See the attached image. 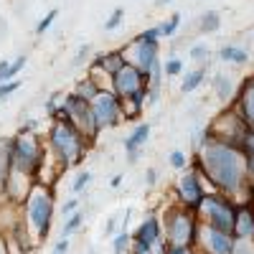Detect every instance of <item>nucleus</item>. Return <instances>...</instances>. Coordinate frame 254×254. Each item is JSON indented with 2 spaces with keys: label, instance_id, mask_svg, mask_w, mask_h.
<instances>
[{
  "label": "nucleus",
  "instance_id": "1",
  "mask_svg": "<svg viewBox=\"0 0 254 254\" xmlns=\"http://www.w3.org/2000/svg\"><path fill=\"white\" fill-rule=\"evenodd\" d=\"M198 171L203 178H208L214 183V188L224 196H239L244 188H254L249 186V178H247V163L242 158V153L237 147H231L226 142H219V140H211L203 135L201 145H198Z\"/></svg>",
  "mask_w": 254,
  "mask_h": 254
},
{
  "label": "nucleus",
  "instance_id": "2",
  "mask_svg": "<svg viewBox=\"0 0 254 254\" xmlns=\"http://www.w3.org/2000/svg\"><path fill=\"white\" fill-rule=\"evenodd\" d=\"M92 145H94V142L84 137L71 122L54 120L51 132H49V147H51V153H54V160H56L59 173H64L66 168L79 165L84 158H87V153H89Z\"/></svg>",
  "mask_w": 254,
  "mask_h": 254
},
{
  "label": "nucleus",
  "instance_id": "3",
  "mask_svg": "<svg viewBox=\"0 0 254 254\" xmlns=\"http://www.w3.org/2000/svg\"><path fill=\"white\" fill-rule=\"evenodd\" d=\"M54 214H56L54 188L46 183H36L31 188L28 198L23 201V221L33 242H44L49 237V231L54 226Z\"/></svg>",
  "mask_w": 254,
  "mask_h": 254
},
{
  "label": "nucleus",
  "instance_id": "4",
  "mask_svg": "<svg viewBox=\"0 0 254 254\" xmlns=\"http://www.w3.org/2000/svg\"><path fill=\"white\" fill-rule=\"evenodd\" d=\"M8 147V160H10V171L23 173L38 183L41 171H44V153H46V142L38 135H15L5 140Z\"/></svg>",
  "mask_w": 254,
  "mask_h": 254
},
{
  "label": "nucleus",
  "instance_id": "5",
  "mask_svg": "<svg viewBox=\"0 0 254 254\" xmlns=\"http://www.w3.org/2000/svg\"><path fill=\"white\" fill-rule=\"evenodd\" d=\"M163 242L165 247H190L196 244L198 216L196 211H188L186 206H173L163 216Z\"/></svg>",
  "mask_w": 254,
  "mask_h": 254
},
{
  "label": "nucleus",
  "instance_id": "6",
  "mask_svg": "<svg viewBox=\"0 0 254 254\" xmlns=\"http://www.w3.org/2000/svg\"><path fill=\"white\" fill-rule=\"evenodd\" d=\"M237 211H239V206L229 196H224V193H206L201 208L196 211V216H198L201 224L231 234V231H234V221H237Z\"/></svg>",
  "mask_w": 254,
  "mask_h": 254
},
{
  "label": "nucleus",
  "instance_id": "7",
  "mask_svg": "<svg viewBox=\"0 0 254 254\" xmlns=\"http://www.w3.org/2000/svg\"><path fill=\"white\" fill-rule=\"evenodd\" d=\"M158 41H145L140 33L127 44L125 49H120L122 51V59H125V64H130V66H135L137 71H142V74H150L153 71V66L160 61L158 59Z\"/></svg>",
  "mask_w": 254,
  "mask_h": 254
},
{
  "label": "nucleus",
  "instance_id": "8",
  "mask_svg": "<svg viewBox=\"0 0 254 254\" xmlns=\"http://www.w3.org/2000/svg\"><path fill=\"white\" fill-rule=\"evenodd\" d=\"M64 110H66V117L69 122L76 127V130L94 142V137L99 135L97 132V125H94V115H92V104L89 102H84L81 97H76L74 92L71 94H64Z\"/></svg>",
  "mask_w": 254,
  "mask_h": 254
},
{
  "label": "nucleus",
  "instance_id": "9",
  "mask_svg": "<svg viewBox=\"0 0 254 254\" xmlns=\"http://www.w3.org/2000/svg\"><path fill=\"white\" fill-rule=\"evenodd\" d=\"M234 247H237V239L231 234L219 231L214 226H206V224L198 221L193 249H198L201 254H234Z\"/></svg>",
  "mask_w": 254,
  "mask_h": 254
},
{
  "label": "nucleus",
  "instance_id": "10",
  "mask_svg": "<svg viewBox=\"0 0 254 254\" xmlns=\"http://www.w3.org/2000/svg\"><path fill=\"white\" fill-rule=\"evenodd\" d=\"M201 171L198 165L193 163V168L176 183V196L181 201V206H186L188 211H198L203 198H206V188H203V181H201Z\"/></svg>",
  "mask_w": 254,
  "mask_h": 254
},
{
  "label": "nucleus",
  "instance_id": "11",
  "mask_svg": "<svg viewBox=\"0 0 254 254\" xmlns=\"http://www.w3.org/2000/svg\"><path fill=\"white\" fill-rule=\"evenodd\" d=\"M147 84H150V76L142 74V71H137L135 66H130V64H125V66L110 79V89H112V94L122 102V99H130L135 92L145 89Z\"/></svg>",
  "mask_w": 254,
  "mask_h": 254
},
{
  "label": "nucleus",
  "instance_id": "12",
  "mask_svg": "<svg viewBox=\"0 0 254 254\" xmlns=\"http://www.w3.org/2000/svg\"><path fill=\"white\" fill-rule=\"evenodd\" d=\"M92 115H94V125L97 132L110 130L120 122V99L112 94V89H99V94L92 99Z\"/></svg>",
  "mask_w": 254,
  "mask_h": 254
},
{
  "label": "nucleus",
  "instance_id": "13",
  "mask_svg": "<svg viewBox=\"0 0 254 254\" xmlns=\"http://www.w3.org/2000/svg\"><path fill=\"white\" fill-rule=\"evenodd\" d=\"M130 249L132 254H153V247H158L163 242V226L158 216H147L145 221H140V226L130 234Z\"/></svg>",
  "mask_w": 254,
  "mask_h": 254
},
{
  "label": "nucleus",
  "instance_id": "14",
  "mask_svg": "<svg viewBox=\"0 0 254 254\" xmlns=\"http://www.w3.org/2000/svg\"><path fill=\"white\" fill-rule=\"evenodd\" d=\"M231 107H234V112L242 117V122L249 127V130H254V74L242 81L239 97L234 99Z\"/></svg>",
  "mask_w": 254,
  "mask_h": 254
},
{
  "label": "nucleus",
  "instance_id": "15",
  "mask_svg": "<svg viewBox=\"0 0 254 254\" xmlns=\"http://www.w3.org/2000/svg\"><path fill=\"white\" fill-rule=\"evenodd\" d=\"M234 239L237 242H252L254 244V211L249 203H242L237 211V221H234Z\"/></svg>",
  "mask_w": 254,
  "mask_h": 254
},
{
  "label": "nucleus",
  "instance_id": "16",
  "mask_svg": "<svg viewBox=\"0 0 254 254\" xmlns=\"http://www.w3.org/2000/svg\"><path fill=\"white\" fill-rule=\"evenodd\" d=\"M125 66V59H122V51H107V54H97V59L92 61V69H97L99 74L104 76H115L120 69Z\"/></svg>",
  "mask_w": 254,
  "mask_h": 254
},
{
  "label": "nucleus",
  "instance_id": "17",
  "mask_svg": "<svg viewBox=\"0 0 254 254\" xmlns=\"http://www.w3.org/2000/svg\"><path fill=\"white\" fill-rule=\"evenodd\" d=\"M147 137H150V125L147 122H137L135 130L130 132V137H125V150L127 153H135V150H142V145L147 142Z\"/></svg>",
  "mask_w": 254,
  "mask_h": 254
},
{
  "label": "nucleus",
  "instance_id": "18",
  "mask_svg": "<svg viewBox=\"0 0 254 254\" xmlns=\"http://www.w3.org/2000/svg\"><path fill=\"white\" fill-rule=\"evenodd\" d=\"M239 153H242V158H244V163H247V178H249V183L254 186V130L247 132V137H244V142H242V147H239Z\"/></svg>",
  "mask_w": 254,
  "mask_h": 254
},
{
  "label": "nucleus",
  "instance_id": "19",
  "mask_svg": "<svg viewBox=\"0 0 254 254\" xmlns=\"http://www.w3.org/2000/svg\"><path fill=\"white\" fill-rule=\"evenodd\" d=\"M99 89H102V87H99V84H97L94 79L84 76V79H79V81H76V87H74V94H76V97H81L84 102H89V104H92V99H94V97L99 94Z\"/></svg>",
  "mask_w": 254,
  "mask_h": 254
},
{
  "label": "nucleus",
  "instance_id": "20",
  "mask_svg": "<svg viewBox=\"0 0 254 254\" xmlns=\"http://www.w3.org/2000/svg\"><path fill=\"white\" fill-rule=\"evenodd\" d=\"M203 79H206V69H203V66H201V69H193V71H188V74L183 76V81H181V92H183V94L196 92L201 84H203Z\"/></svg>",
  "mask_w": 254,
  "mask_h": 254
},
{
  "label": "nucleus",
  "instance_id": "21",
  "mask_svg": "<svg viewBox=\"0 0 254 254\" xmlns=\"http://www.w3.org/2000/svg\"><path fill=\"white\" fill-rule=\"evenodd\" d=\"M214 92L221 102H229L231 97H234V81H231L226 74H216L214 76Z\"/></svg>",
  "mask_w": 254,
  "mask_h": 254
},
{
  "label": "nucleus",
  "instance_id": "22",
  "mask_svg": "<svg viewBox=\"0 0 254 254\" xmlns=\"http://www.w3.org/2000/svg\"><path fill=\"white\" fill-rule=\"evenodd\" d=\"M219 28H221V13L219 10H208V13L201 15V20H198L201 33H216Z\"/></svg>",
  "mask_w": 254,
  "mask_h": 254
},
{
  "label": "nucleus",
  "instance_id": "23",
  "mask_svg": "<svg viewBox=\"0 0 254 254\" xmlns=\"http://www.w3.org/2000/svg\"><path fill=\"white\" fill-rule=\"evenodd\" d=\"M219 59L221 61H231V64H247L249 61V54L239 46H221L219 49Z\"/></svg>",
  "mask_w": 254,
  "mask_h": 254
},
{
  "label": "nucleus",
  "instance_id": "24",
  "mask_svg": "<svg viewBox=\"0 0 254 254\" xmlns=\"http://www.w3.org/2000/svg\"><path fill=\"white\" fill-rule=\"evenodd\" d=\"M81 224H84V214H81V208H79V211H74V214H69L66 221H64V226H61V239H69L74 231L81 229Z\"/></svg>",
  "mask_w": 254,
  "mask_h": 254
},
{
  "label": "nucleus",
  "instance_id": "25",
  "mask_svg": "<svg viewBox=\"0 0 254 254\" xmlns=\"http://www.w3.org/2000/svg\"><path fill=\"white\" fill-rule=\"evenodd\" d=\"M178 26H181V13L171 15V18L165 20V23H160V26H158V33H160V38H171V36H176Z\"/></svg>",
  "mask_w": 254,
  "mask_h": 254
},
{
  "label": "nucleus",
  "instance_id": "26",
  "mask_svg": "<svg viewBox=\"0 0 254 254\" xmlns=\"http://www.w3.org/2000/svg\"><path fill=\"white\" fill-rule=\"evenodd\" d=\"M10 176V160H8V147L5 142H0V190H3L5 181Z\"/></svg>",
  "mask_w": 254,
  "mask_h": 254
},
{
  "label": "nucleus",
  "instance_id": "27",
  "mask_svg": "<svg viewBox=\"0 0 254 254\" xmlns=\"http://www.w3.org/2000/svg\"><path fill=\"white\" fill-rule=\"evenodd\" d=\"M130 242H132V239H130V231L122 229L120 234L112 237V252H115V254H125L127 249H130Z\"/></svg>",
  "mask_w": 254,
  "mask_h": 254
},
{
  "label": "nucleus",
  "instance_id": "28",
  "mask_svg": "<svg viewBox=\"0 0 254 254\" xmlns=\"http://www.w3.org/2000/svg\"><path fill=\"white\" fill-rule=\"evenodd\" d=\"M122 20H125V8L120 5V8H115V10L110 13L107 20H104V31H117V28L122 26Z\"/></svg>",
  "mask_w": 254,
  "mask_h": 254
},
{
  "label": "nucleus",
  "instance_id": "29",
  "mask_svg": "<svg viewBox=\"0 0 254 254\" xmlns=\"http://www.w3.org/2000/svg\"><path fill=\"white\" fill-rule=\"evenodd\" d=\"M56 18H59V10H56V8H54V10H49V13H46V15L36 23V36H44V33L51 28V23H54Z\"/></svg>",
  "mask_w": 254,
  "mask_h": 254
},
{
  "label": "nucleus",
  "instance_id": "30",
  "mask_svg": "<svg viewBox=\"0 0 254 254\" xmlns=\"http://www.w3.org/2000/svg\"><path fill=\"white\" fill-rule=\"evenodd\" d=\"M26 61H28V56H26V54H20L18 59H13V61L8 64V76H5V81H13V79L20 74V69L26 66Z\"/></svg>",
  "mask_w": 254,
  "mask_h": 254
},
{
  "label": "nucleus",
  "instance_id": "31",
  "mask_svg": "<svg viewBox=\"0 0 254 254\" xmlns=\"http://www.w3.org/2000/svg\"><path fill=\"white\" fill-rule=\"evenodd\" d=\"M89 181H92V173L89 171H79L76 178L71 181V190H74V193H84V188L89 186Z\"/></svg>",
  "mask_w": 254,
  "mask_h": 254
},
{
  "label": "nucleus",
  "instance_id": "32",
  "mask_svg": "<svg viewBox=\"0 0 254 254\" xmlns=\"http://www.w3.org/2000/svg\"><path fill=\"white\" fill-rule=\"evenodd\" d=\"M163 71H165L168 76H178V74H183V61H181V59H168V61H165V66H163Z\"/></svg>",
  "mask_w": 254,
  "mask_h": 254
},
{
  "label": "nucleus",
  "instance_id": "33",
  "mask_svg": "<svg viewBox=\"0 0 254 254\" xmlns=\"http://www.w3.org/2000/svg\"><path fill=\"white\" fill-rule=\"evenodd\" d=\"M168 163H171V168L181 171V168H186V165H188V158H186V153H183V150H173V153H171V158H168Z\"/></svg>",
  "mask_w": 254,
  "mask_h": 254
},
{
  "label": "nucleus",
  "instance_id": "34",
  "mask_svg": "<svg viewBox=\"0 0 254 254\" xmlns=\"http://www.w3.org/2000/svg\"><path fill=\"white\" fill-rule=\"evenodd\" d=\"M20 89V81H5V84H0V102L3 99H8V94H13V92H18Z\"/></svg>",
  "mask_w": 254,
  "mask_h": 254
},
{
  "label": "nucleus",
  "instance_id": "35",
  "mask_svg": "<svg viewBox=\"0 0 254 254\" xmlns=\"http://www.w3.org/2000/svg\"><path fill=\"white\" fill-rule=\"evenodd\" d=\"M190 59H193V61H206V59H208V46H206V44L190 46Z\"/></svg>",
  "mask_w": 254,
  "mask_h": 254
},
{
  "label": "nucleus",
  "instance_id": "36",
  "mask_svg": "<svg viewBox=\"0 0 254 254\" xmlns=\"http://www.w3.org/2000/svg\"><path fill=\"white\" fill-rule=\"evenodd\" d=\"M74 211H79V198H69L66 203L59 206V214L61 216H69V214H74Z\"/></svg>",
  "mask_w": 254,
  "mask_h": 254
},
{
  "label": "nucleus",
  "instance_id": "37",
  "mask_svg": "<svg viewBox=\"0 0 254 254\" xmlns=\"http://www.w3.org/2000/svg\"><path fill=\"white\" fill-rule=\"evenodd\" d=\"M89 51H92V46H89V44H84V46H81V49L76 51V56H74V61H71V64H74V66H79V64H84V61H87V54H89Z\"/></svg>",
  "mask_w": 254,
  "mask_h": 254
},
{
  "label": "nucleus",
  "instance_id": "38",
  "mask_svg": "<svg viewBox=\"0 0 254 254\" xmlns=\"http://www.w3.org/2000/svg\"><path fill=\"white\" fill-rule=\"evenodd\" d=\"M163 249V254H193V249H190V247H160Z\"/></svg>",
  "mask_w": 254,
  "mask_h": 254
},
{
  "label": "nucleus",
  "instance_id": "39",
  "mask_svg": "<svg viewBox=\"0 0 254 254\" xmlns=\"http://www.w3.org/2000/svg\"><path fill=\"white\" fill-rule=\"evenodd\" d=\"M69 244H71V239H59L56 247L51 249V254H66L69 252Z\"/></svg>",
  "mask_w": 254,
  "mask_h": 254
},
{
  "label": "nucleus",
  "instance_id": "40",
  "mask_svg": "<svg viewBox=\"0 0 254 254\" xmlns=\"http://www.w3.org/2000/svg\"><path fill=\"white\" fill-rule=\"evenodd\" d=\"M252 242H237V247H234V254H252Z\"/></svg>",
  "mask_w": 254,
  "mask_h": 254
},
{
  "label": "nucleus",
  "instance_id": "41",
  "mask_svg": "<svg viewBox=\"0 0 254 254\" xmlns=\"http://www.w3.org/2000/svg\"><path fill=\"white\" fill-rule=\"evenodd\" d=\"M145 183L147 186H155L158 183V171H155V168H147V171H145Z\"/></svg>",
  "mask_w": 254,
  "mask_h": 254
},
{
  "label": "nucleus",
  "instance_id": "42",
  "mask_svg": "<svg viewBox=\"0 0 254 254\" xmlns=\"http://www.w3.org/2000/svg\"><path fill=\"white\" fill-rule=\"evenodd\" d=\"M0 254H10V244H8V237L0 231Z\"/></svg>",
  "mask_w": 254,
  "mask_h": 254
},
{
  "label": "nucleus",
  "instance_id": "43",
  "mask_svg": "<svg viewBox=\"0 0 254 254\" xmlns=\"http://www.w3.org/2000/svg\"><path fill=\"white\" fill-rule=\"evenodd\" d=\"M8 64H10V61H5V59L0 61V84H5V76H8Z\"/></svg>",
  "mask_w": 254,
  "mask_h": 254
},
{
  "label": "nucleus",
  "instance_id": "44",
  "mask_svg": "<svg viewBox=\"0 0 254 254\" xmlns=\"http://www.w3.org/2000/svg\"><path fill=\"white\" fill-rule=\"evenodd\" d=\"M115 229H117V216H112L107 221V229H104V231H107V234H115Z\"/></svg>",
  "mask_w": 254,
  "mask_h": 254
},
{
  "label": "nucleus",
  "instance_id": "45",
  "mask_svg": "<svg viewBox=\"0 0 254 254\" xmlns=\"http://www.w3.org/2000/svg\"><path fill=\"white\" fill-rule=\"evenodd\" d=\"M110 186H112V188H120V186H122V176H112Z\"/></svg>",
  "mask_w": 254,
  "mask_h": 254
},
{
  "label": "nucleus",
  "instance_id": "46",
  "mask_svg": "<svg viewBox=\"0 0 254 254\" xmlns=\"http://www.w3.org/2000/svg\"><path fill=\"white\" fill-rule=\"evenodd\" d=\"M247 203H249V206H252V211H254V188L249 190V201H247Z\"/></svg>",
  "mask_w": 254,
  "mask_h": 254
},
{
  "label": "nucleus",
  "instance_id": "47",
  "mask_svg": "<svg viewBox=\"0 0 254 254\" xmlns=\"http://www.w3.org/2000/svg\"><path fill=\"white\" fill-rule=\"evenodd\" d=\"M173 0H158V5H171Z\"/></svg>",
  "mask_w": 254,
  "mask_h": 254
}]
</instances>
